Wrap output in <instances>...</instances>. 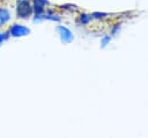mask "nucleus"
Listing matches in <instances>:
<instances>
[{"instance_id":"nucleus-1","label":"nucleus","mask_w":148,"mask_h":138,"mask_svg":"<svg viewBox=\"0 0 148 138\" xmlns=\"http://www.w3.org/2000/svg\"><path fill=\"white\" fill-rule=\"evenodd\" d=\"M15 13L17 19L28 20L32 15V0H16Z\"/></svg>"},{"instance_id":"nucleus-2","label":"nucleus","mask_w":148,"mask_h":138,"mask_svg":"<svg viewBox=\"0 0 148 138\" xmlns=\"http://www.w3.org/2000/svg\"><path fill=\"white\" fill-rule=\"evenodd\" d=\"M10 37H23V36H27L30 34V29L24 26V24H21V23H13L9 26V28L7 29Z\"/></svg>"},{"instance_id":"nucleus-3","label":"nucleus","mask_w":148,"mask_h":138,"mask_svg":"<svg viewBox=\"0 0 148 138\" xmlns=\"http://www.w3.org/2000/svg\"><path fill=\"white\" fill-rule=\"evenodd\" d=\"M12 19L10 10L6 7H0V27L6 26Z\"/></svg>"},{"instance_id":"nucleus-4","label":"nucleus","mask_w":148,"mask_h":138,"mask_svg":"<svg viewBox=\"0 0 148 138\" xmlns=\"http://www.w3.org/2000/svg\"><path fill=\"white\" fill-rule=\"evenodd\" d=\"M58 30H59V32H60L61 38H62L64 42H69V41L72 39V36H71L72 34H71V31H69L67 28H65V27H59Z\"/></svg>"},{"instance_id":"nucleus-5","label":"nucleus","mask_w":148,"mask_h":138,"mask_svg":"<svg viewBox=\"0 0 148 138\" xmlns=\"http://www.w3.org/2000/svg\"><path fill=\"white\" fill-rule=\"evenodd\" d=\"M9 37H10V35H9L8 30H6V31H0V45H1L3 42H6Z\"/></svg>"},{"instance_id":"nucleus-6","label":"nucleus","mask_w":148,"mask_h":138,"mask_svg":"<svg viewBox=\"0 0 148 138\" xmlns=\"http://www.w3.org/2000/svg\"><path fill=\"white\" fill-rule=\"evenodd\" d=\"M79 19H80V22H81L82 24H86V23L89 22V17H88V15H86V14H81V15L79 16Z\"/></svg>"},{"instance_id":"nucleus-7","label":"nucleus","mask_w":148,"mask_h":138,"mask_svg":"<svg viewBox=\"0 0 148 138\" xmlns=\"http://www.w3.org/2000/svg\"><path fill=\"white\" fill-rule=\"evenodd\" d=\"M32 1H35V2H37V3H40V5H43V6H45V5L49 3L47 0H32Z\"/></svg>"}]
</instances>
